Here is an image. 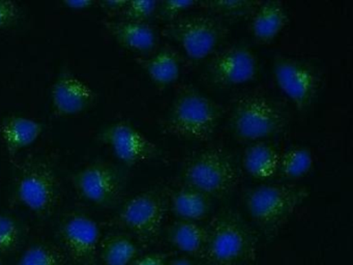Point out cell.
<instances>
[{
    "instance_id": "cell-26",
    "label": "cell",
    "mask_w": 353,
    "mask_h": 265,
    "mask_svg": "<svg viewBox=\"0 0 353 265\" xmlns=\"http://www.w3.org/2000/svg\"><path fill=\"white\" fill-rule=\"evenodd\" d=\"M26 237L23 224L9 213H0V256H10L21 248Z\"/></svg>"
},
{
    "instance_id": "cell-4",
    "label": "cell",
    "mask_w": 353,
    "mask_h": 265,
    "mask_svg": "<svg viewBox=\"0 0 353 265\" xmlns=\"http://www.w3.org/2000/svg\"><path fill=\"white\" fill-rule=\"evenodd\" d=\"M221 107L197 90L179 93L167 115L165 128L168 134L190 141L212 138L220 124Z\"/></svg>"
},
{
    "instance_id": "cell-9",
    "label": "cell",
    "mask_w": 353,
    "mask_h": 265,
    "mask_svg": "<svg viewBox=\"0 0 353 265\" xmlns=\"http://www.w3.org/2000/svg\"><path fill=\"white\" fill-rule=\"evenodd\" d=\"M71 181L84 200L102 208H113L125 197L128 175L113 164L94 161L72 174Z\"/></svg>"
},
{
    "instance_id": "cell-20",
    "label": "cell",
    "mask_w": 353,
    "mask_h": 265,
    "mask_svg": "<svg viewBox=\"0 0 353 265\" xmlns=\"http://www.w3.org/2000/svg\"><path fill=\"white\" fill-rule=\"evenodd\" d=\"M139 254L137 242L125 232H112L101 238L98 257L104 265H131Z\"/></svg>"
},
{
    "instance_id": "cell-25",
    "label": "cell",
    "mask_w": 353,
    "mask_h": 265,
    "mask_svg": "<svg viewBox=\"0 0 353 265\" xmlns=\"http://www.w3.org/2000/svg\"><path fill=\"white\" fill-rule=\"evenodd\" d=\"M259 2L253 0H208L198 2L197 6H200L212 16L239 20L251 17Z\"/></svg>"
},
{
    "instance_id": "cell-29",
    "label": "cell",
    "mask_w": 353,
    "mask_h": 265,
    "mask_svg": "<svg viewBox=\"0 0 353 265\" xmlns=\"http://www.w3.org/2000/svg\"><path fill=\"white\" fill-rule=\"evenodd\" d=\"M24 17V10L13 0H0V30L17 26Z\"/></svg>"
},
{
    "instance_id": "cell-19",
    "label": "cell",
    "mask_w": 353,
    "mask_h": 265,
    "mask_svg": "<svg viewBox=\"0 0 353 265\" xmlns=\"http://www.w3.org/2000/svg\"><path fill=\"white\" fill-rule=\"evenodd\" d=\"M167 239L188 256L203 259L208 244V228L197 222L179 219L167 229Z\"/></svg>"
},
{
    "instance_id": "cell-5",
    "label": "cell",
    "mask_w": 353,
    "mask_h": 265,
    "mask_svg": "<svg viewBox=\"0 0 353 265\" xmlns=\"http://www.w3.org/2000/svg\"><path fill=\"white\" fill-rule=\"evenodd\" d=\"M241 172L230 153L212 147L195 153L183 166L185 184L208 197L222 198L239 184Z\"/></svg>"
},
{
    "instance_id": "cell-32",
    "label": "cell",
    "mask_w": 353,
    "mask_h": 265,
    "mask_svg": "<svg viewBox=\"0 0 353 265\" xmlns=\"http://www.w3.org/2000/svg\"><path fill=\"white\" fill-rule=\"evenodd\" d=\"M65 8H70V10H88L96 4V1L92 0H65L63 2Z\"/></svg>"
},
{
    "instance_id": "cell-27",
    "label": "cell",
    "mask_w": 353,
    "mask_h": 265,
    "mask_svg": "<svg viewBox=\"0 0 353 265\" xmlns=\"http://www.w3.org/2000/svg\"><path fill=\"white\" fill-rule=\"evenodd\" d=\"M158 2L154 0H133L127 1L125 8L119 12L121 20L148 22L150 17L156 14Z\"/></svg>"
},
{
    "instance_id": "cell-8",
    "label": "cell",
    "mask_w": 353,
    "mask_h": 265,
    "mask_svg": "<svg viewBox=\"0 0 353 265\" xmlns=\"http://www.w3.org/2000/svg\"><path fill=\"white\" fill-rule=\"evenodd\" d=\"M163 35L174 41L193 60H202L212 55L226 39V27L212 14L181 16L167 23Z\"/></svg>"
},
{
    "instance_id": "cell-16",
    "label": "cell",
    "mask_w": 353,
    "mask_h": 265,
    "mask_svg": "<svg viewBox=\"0 0 353 265\" xmlns=\"http://www.w3.org/2000/svg\"><path fill=\"white\" fill-rule=\"evenodd\" d=\"M104 28L125 49L148 53L157 45V33L148 22L128 20H105Z\"/></svg>"
},
{
    "instance_id": "cell-7",
    "label": "cell",
    "mask_w": 353,
    "mask_h": 265,
    "mask_svg": "<svg viewBox=\"0 0 353 265\" xmlns=\"http://www.w3.org/2000/svg\"><path fill=\"white\" fill-rule=\"evenodd\" d=\"M286 126V114L268 97L243 95L233 105L231 128L241 140L259 142L281 134Z\"/></svg>"
},
{
    "instance_id": "cell-22",
    "label": "cell",
    "mask_w": 353,
    "mask_h": 265,
    "mask_svg": "<svg viewBox=\"0 0 353 265\" xmlns=\"http://www.w3.org/2000/svg\"><path fill=\"white\" fill-rule=\"evenodd\" d=\"M243 167L257 179H270L279 171L280 155L276 149L263 142H255L243 151Z\"/></svg>"
},
{
    "instance_id": "cell-14",
    "label": "cell",
    "mask_w": 353,
    "mask_h": 265,
    "mask_svg": "<svg viewBox=\"0 0 353 265\" xmlns=\"http://www.w3.org/2000/svg\"><path fill=\"white\" fill-rule=\"evenodd\" d=\"M96 91L69 68H63L50 90V101L55 115L61 117L79 115L96 103Z\"/></svg>"
},
{
    "instance_id": "cell-18",
    "label": "cell",
    "mask_w": 353,
    "mask_h": 265,
    "mask_svg": "<svg viewBox=\"0 0 353 265\" xmlns=\"http://www.w3.org/2000/svg\"><path fill=\"white\" fill-rule=\"evenodd\" d=\"M166 197L168 207L179 219L198 223L210 213V197L188 184L171 188Z\"/></svg>"
},
{
    "instance_id": "cell-31",
    "label": "cell",
    "mask_w": 353,
    "mask_h": 265,
    "mask_svg": "<svg viewBox=\"0 0 353 265\" xmlns=\"http://www.w3.org/2000/svg\"><path fill=\"white\" fill-rule=\"evenodd\" d=\"M127 0H104V1L99 2V6L102 10L109 12H121V10L125 8Z\"/></svg>"
},
{
    "instance_id": "cell-28",
    "label": "cell",
    "mask_w": 353,
    "mask_h": 265,
    "mask_svg": "<svg viewBox=\"0 0 353 265\" xmlns=\"http://www.w3.org/2000/svg\"><path fill=\"white\" fill-rule=\"evenodd\" d=\"M197 1L193 0H164L158 2L156 16L159 20L170 23L183 16V12H187L193 6H197Z\"/></svg>"
},
{
    "instance_id": "cell-2",
    "label": "cell",
    "mask_w": 353,
    "mask_h": 265,
    "mask_svg": "<svg viewBox=\"0 0 353 265\" xmlns=\"http://www.w3.org/2000/svg\"><path fill=\"white\" fill-rule=\"evenodd\" d=\"M13 196L16 202L37 217L48 219L59 207L61 180L54 165L46 157H28L15 166Z\"/></svg>"
},
{
    "instance_id": "cell-3",
    "label": "cell",
    "mask_w": 353,
    "mask_h": 265,
    "mask_svg": "<svg viewBox=\"0 0 353 265\" xmlns=\"http://www.w3.org/2000/svg\"><path fill=\"white\" fill-rule=\"evenodd\" d=\"M310 196L305 186L264 184L248 193L245 208L256 227L270 242Z\"/></svg>"
},
{
    "instance_id": "cell-34",
    "label": "cell",
    "mask_w": 353,
    "mask_h": 265,
    "mask_svg": "<svg viewBox=\"0 0 353 265\" xmlns=\"http://www.w3.org/2000/svg\"><path fill=\"white\" fill-rule=\"evenodd\" d=\"M0 265H5V264H3V263L0 262Z\"/></svg>"
},
{
    "instance_id": "cell-33",
    "label": "cell",
    "mask_w": 353,
    "mask_h": 265,
    "mask_svg": "<svg viewBox=\"0 0 353 265\" xmlns=\"http://www.w3.org/2000/svg\"><path fill=\"white\" fill-rule=\"evenodd\" d=\"M166 265H196L192 259L188 258V257H179V258L172 259L171 261H168Z\"/></svg>"
},
{
    "instance_id": "cell-6",
    "label": "cell",
    "mask_w": 353,
    "mask_h": 265,
    "mask_svg": "<svg viewBox=\"0 0 353 265\" xmlns=\"http://www.w3.org/2000/svg\"><path fill=\"white\" fill-rule=\"evenodd\" d=\"M168 211L166 193L148 190L121 204L113 226L125 230L136 242L150 246L158 240Z\"/></svg>"
},
{
    "instance_id": "cell-24",
    "label": "cell",
    "mask_w": 353,
    "mask_h": 265,
    "mask_svg": "<svg viewBox=\"0 0 353 265\" xmlns=\"http://www.w3.org/2000/svg\"><path fill=\"white\" fill-rule=\"evenodd\" d=\"M314 165L312 151L307 147L297 146L280 155L279 171L289 179H299L307 175Z\"/></svg>"
},
{
    "instance_id": "cell-23",
    "label": "cell",
    "mask_w": 353,
    "mask_h": 265,
    "mask_svg": "<svg viewBox=\"0 0 353 265\" xmlns=\"http://www.w3.org/2000/svg\"><path fill=\"white\" fill-rule=\"evenodd\" d=\"M69 260L61 246L48 242L30 244L22 253L16 265H68Z\"/></svg>"
},
{
    "instance_id": "cell-35",
    "label": "cell",
    "mask_w": 353,
    "mask_h": 265,
    "mask_svg": "<svg viewBox=\"0 0 353 265\" xmlns=\"http://www.w3.org/2000/svg\"><path fill=\"white\" fill-rule=\"evenodd\" d=\"M251 265H255V264H251Z\"/></svg>"
},
{
    "instance_id": "cell-15",
    "label": "cell",
    "mask_w": 353,
    "mask_h": 265,
    "mask_svg": "<svg viewBox=\"0 0 353 265\" xmlns=\"http://www.w3.org/2000/svg\"><path fill=\"white\" fill-rule=\"evenodd\" d=\"M43 132L42 122L20 114H10L0 122V138L10 155L32 146Z\"/></svg>"
},
{
    "instance_id": "cell-13",
    "label": "cell",
    "mask_w": 353,
    "mask_h": 265,
    "mask_svg": "<svg viewBox=\"0 0 353 265\" xmlns=\"http://www.w3.org/2000/svg\"><path fill=\"white\" fill-rule=\"evenodd\" d=\"M258 60L251 48L235 45L226 48L212 58L206 70L208 79L218 86L245 84L255 78Z\"/></svg>"
},
{
    "instance_id": "cell-30",
    "label": "cell",
    "mask_w": 353,
    "mask_h": 265,
    "mask_svg": "<svg viewBox=\"0 0 353 265\" xmlns=\"http://www.w3.org/2000/svg\"><path fill=\"white\" fill-rule=\"evenodd\" d=\"M170 254L168 253H148V254L138 256L131 265H166Z\"/></svg>"
},
{
    "instance_id": "cell-11",
    "label": "cell",
    "mask_w": 353,
    "mask_h": 265,
    "mask_svg": "<svg viewBox=\"0 0 353 265\" xmlns=\"http://www.w3.org/2000/svg\"><path fill=\"white\" fill-rule=\"evenodd\" d=\"M274 76L279 88L299 110L309 108L319 92L317 70L296 58L276 56Z\"/></svg>"
},
{
    "instance_id": "cell-21",
    "label": "cell",
    "mask_w": 353,
    "mask_h": 265,
    "mask_svg": "<svg viewBox=\"0 0 353 265\" xmlns=\"http://www.w3.org/2000/svg\"><path fill=\"white\" fill-rule=\"evenodd\" d=\"M148 78L161 86L172 84L181 75V60L172 50L164 49L148 57L136 58Z\"/></svg>"
},
{
    "instance_id": "cell-17",
    "label": "cell",
    "mask_w": 353,
    "mask_h": 265,
    "mask_svg": "<svg viewBox=\"0 0 353 265\" xmlns=\"http://www.w3.org/2000/svg\"><path fill=\"white\" fill-rule=\"evenodd\" d=\"M288 23V14L281 1H260L250 17L252 35L260 43L274 41Z\"/></svg>"
},
{
    "instance_id": "cell-12",
    "label": "cell",
    "mask_w": 353,
    "mask_h": 265,
    "mask_svg": "<svg viewBox=\"0 0 353 265\" xmlns=\"http://www.w3.org/2000/svg\"><path fill=\"white\" fill-rule=\"evenodd\" d=\"M98 140L107 145L123 165L135 166L152 161L160 150L152 140L128 121H117L105 126Z\"/></svg>"
},
{
    "instance_id": "cell-10",
    "label": "cell",
    "mask_w": 353,
    "mask_h": 265,
    "mask_svg": "<svg viewBox=\"0 0 353 265\" xmlns=\"http://www.w3.org/2000/svg\"><path fill=\"white\" fill-rule=\"evenodd\" d=\"M57 236L72 265H97L101 229L92 217L78 210L67 213L59 223Z\"/></svg>"
},
{
    "instance_id": "cell-1",
    "label": "cell",
    "mask_w": 353,
    "mask_h": 265,
    "mask_svg": "<svg viewBox=\"0 0 353 265\" xmlns=\"http://www.w3.org/2000/svg\"><path fill=\"white\" fill-rule=\"evenodd\" d=\"M205 265H251L257 257L258 236L241 213L223 209L208 227Z\"/></svg>"
}]
</instances>
